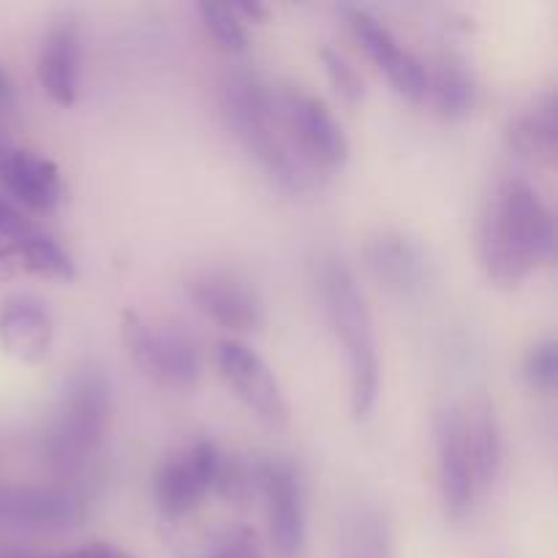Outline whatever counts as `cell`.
Instances as JSON below:
<instances>
[{"instance_id": "44dd1931", "label": "cell", "mask_w": 558, "mask_h": 558, "mask_svg": "<svg viewBox=\"0 0 558 558\" xmlns=\"http://www.w3.org/2000/svg\"><path fill=\"white\" fill-rule=\"evenodd\" d=\"M3 276H38L65 281L76 276V267L58 240L33 232L0 248V278Z\"/></svg>"}, {"instance_id": "cb8c5ba5", "label": "cell", "mask_w": 558, "mask_h": 558, "mask_svg": "<svg viewBox=\"0 0 558 558\" xmlns=\"http://www.w3.org/2000/svg\"><path fill=\"white\" fill-rule=\"evenodd\" d=\"M523 379L529 381V387L537 392H550L558 385V347L556 338H543V341L532 343L523 357Z\"/></svg>"}, {"instance_id": "ba28073f", "label": "cell", "mask_w": 558, "mask_h": 558, "mask_svg": "<svg viewBox=\"0 0 558 558\" xmlns=\"http://www.w3.org/2000/svg\"><path fill=\"white\" fill-rule=\"evenodd\" d=\"M283 123L300 156L316 169L341 167L349 158V136L336 114L322 98L303 87H287L278 93Z\"/></svg>"}, {"instance_id": "484cf974", "label": "cell", "mask_w": 558, "mask_h": 558, "mask_svg": "<svg viewBox=\"0 0 558 558\" xmlns=\"http://www.w3.org/2000/svg\"><path fill=\"white\" fill-rule=\"evenodd\" d=\"M319 60H322V65H325L327 80H330V85L341 93V98H347L349 104H357L360 98L365 96L363 76L357 74V69H354V65L349 63L341 52H336L332 47H322Z\"/></svg>"}, {"instance_id": "ac0fdd59", "label": "cell", "mask_w": 558, "mask_h": 558, "mask_svg": "<svg viewBox=\"0 0 558 558\" xmlns=\"http://www.w3.org/2000/svg\"><path fill=\"white\" fill-rule=\"evenodd\" d=\"M505 142L518 158L534 163H554L558 147V98L556 90L534 96L505 125Z\"/></svg>"}, {"instance_id": "8992f818", "label": "cell", "mask_w": 558, "mask_h": 558, "mask_svg": "<svg viewBox=\"0 0 558 558\" xmlns=\"http://www.w3.org/2000/svg\"><path fill=\"white\" fill-rule=\"evenodd\" d=\"M221 461L223 452L210 439H196L163 458L153 474V499L161 515L183 518L196 510L202 499L216 490Z\"/></svg>"}, {"instance_id": "2e32d148", "label": "cell", "mask_w": 558, "mask_h": 558, "mask_svg": "<svg viewBox=\"0 0 558 558\" xmlns=\"http://www.w3.org/2000/svg\"><path fill=\"white\" fill-rule=\"evenodd\" d=\"M54 343L52 311L33 294H14L0 305V349L20 363L47 360Z\"/></svg>"}, {"instance_id": "603a6c76", "label": "cell", "mask_w": 558, "mask_h": 558, "mask_svg": "<svg viewBox=\"0 0 558 558\" xmlns=\"http://www.w3.org/2000/svg\"><path fill=\"white\" fill-rule=\"evenodd\" d=\"M196 9H199L207 36L216 41L218 49H223L229 54L243 52L245 44H248V33H245V22L234 14L232 3H210V0H202Z\"/></svg>"}, {"instance_id": "7402d4cb", "label": "cell", "mask_w": 558, "mask_h": 558, "mask_svg": "<svg viewBox=\"0 0 558 558\" xmlns=\"http://www.w3.org/2000/svg\"><path fill=\"white\" fill-rule=\"evenodd\" d=\"M341 558H392V529L385 510L357 505L347 512L338 537Z\"/></svg>"}, {"instance_id": "6da1fadb", "label": "cell", "mask_w": 558, "mask_h": 558, "mask_svg": "<svg viewBox=\"0 0 558 558\" xmlns=\"http://www.w3.org/2000/svg\"><path fill=\"white\" fill-rule=\"evenodd\" d=\"M556 251V221L526 178H505L488 196L477 227L485 276L499 287L526 281Z\"/></svg>"}, {"instance_id": "7a4b0ae2", "label": "cell", "mask_w": 558, "mask_h": 558, "mask_svg": "<svg viewBox=\"0 0 558 558\" xmlns=\"http://www.w3.org/2000/svg\"><path fill=\"white\" fill-rule=\"evenodd\" d=\"M221 109L234 136L272 180L292 191L314 185L319 169L300 156L283 123L278 93L256 71L229 69L221 76Z\"/></svg>"}, {"instance_id": "e0dca14e", "label": "cell", "mask_w": 558, "mask_h": 558, "mask_svg": "<svg viewBox=\"0 0 558 558\" xmlns=\"http://www.w3.org/2000/svg\"><path fill=\"white\" fill-rule=\"evenodd\" d=\"M82 44L74 20H54L38 47V80L54 104L71 107L80 96Z\"/></svg>"}, {"instance_id": "8fae6325", "label": "cell", "mask_w": 558, "mask_h": 558, "mask_svg": "<svg viewBox=\"0 0 558 558\" xmlns=\"http://www.w3.org/2000/svg\"><path fill=\"white\" fill-rule=\"evenodd\" d=\"M189 298L216 325L232 332L256 330L265 319V305L248 278L227 267H207L189 278Z\"/></svg>"}, {"instance_id": "9a60e30c", "label": "cell", "mask_w": 558, "mask_h": 558, "mask_svg": "<svg viewBox=\"0 0 558 558\" xmlns=\"http://www.w3.org/2000/svg\"><path fill=\"white\" fill-rule=\"evenodd\" d=\"M87 512V496L65 485L0 488V521L33 529L74 526Z\"/></svg>"}, {"instance_id": "5bb4252c", "label": "cell", "mask_w": 558, "mask_h": 558, "mask_svg": "<svg viewBox=\"0 0 558 558\" xmlns=\"http://www.w3.org/2000/svg\"><path fill=\"white\" fill-rule=\"evenodd\" d=\"M365 262L381 287L401 298H417L428 289L430 259L423 245L398 229H381L363 248Z\"/></svg>"}, {"instance_id": "4fadbf2b", "label": "cell", "mask_w": 558, "mask_h": 558, "mask_svg": "<svg viewBox=\"0 0 558 558\" xmlns=\"http://www.w3.org/2000/svg\"><path fill=\"white\" fill-rule=\"evenodd\" d=\"M0 189L31 210L49 213L63 202L65 180L52 158L0 136Z\"/></svg>"}, {"instance_id": "4316f807", "label": "cell", "mask_w": 558, "mask_h": 558, "mask_svg": "<svg viewBox=\"0 0 558 558\" xmlns=\"http://www.w3.org/2000/svg\"><path fill=\"white\" fill-rule=\"evenodd\" d=\"M33 232H36V229H33L31 218H27L25 213L14 205V202H9L5 196H0V234L9 240H20V238H27V234H33Z\"/></svg>"}, {"instance_id": "5b68a950", "label": "cell", "mask_w": 558, "mask_h": 558, "mask_svg": "<svg viewBox=\"0 0 558 558\" xmlns=\"http://www.w3.org/2000/svg\"><path fill=\"white\" fill-rule=\"evenodd\" d=\"M120 330L136 368L169 390H191L202 376V354L194 338L178 325H156L136 311L120 316Z\"/></svg>"}, {"instance_id": "83f0119b", "label": "cell", "mask_w": 558, "mask_h": 558, "mask_svg": "<svg viewBox=\"0 0 558 558\" xmlns=\"http://www.w3.org/2000/svg\"><path fill=\"white\" fill-rule=\"evenodd\" d=\"M52 558H136L134 554H129L125 548H118L112 543H87L82 548L65 550V554L52 556Z\"/></svg>"}, {"instance_id": "3957f363", "label": "cell", "mask_w": 558, "mask_h": 558, "mask_svg": "<svg viewBox=\"0 0 558 558\" xmlns=\"http://www.w3.org/2000/svg\"><path fill=\"white\" fill-rule=\"evenodd\" d=\"M319 289L327 319L347 354L349 407L354 417L363 420L374 412L379 398V349H376L374 319L354 272L336 256L322 262Z\"/></svg>"}, {"instance_id": "d4e9b609", "label": "cell", "mask_w": 558, "mask_h": 558, "mask_svg": "<svg viewBox=\"0 0 558 558\" xmlns=\"http://www.w3.org/2000/svg\"><path fill=\"white\" fill-rule=\"evenodd\" d=\"M207 558H262L259 537L245 523H229L210 537Z\"/></svg>"}, {"instance_id": "f1b7e54d", "label": "cell", "mask_w": 558, "mask_h": 558, "mask_svg": "<svg viewBox=\"0 0 558 558\" xmlns=\"http://www.w3.org/2000/svg\"><path fill=\"white\" fill-rule=\"evenodd\" d=\"M232 9L243 22H265L270 16V9L259 0H238V3H232Z\"/></svg>"}, {"instance_id": "30bf717a", "label": "cell", "mask_w": 558, "mask_h": 558, "mask_svg": "<svg viewBox=\"0 0 558 558\" xmlns=\"http://www.w3.org/2000/svg\"><path fill=\"white\" fill-rule=\"evenodd\" d=\"M341 14L347 25L352 27L354 38L363 44L368 58L374 60L376 69L387 76L392 87L409 101H423L425 98V63L403 47L401 38L365 5L343 3Z\"/></svg>"}, {"instance_id": "7c38bea8", "label": "cell", "mask_w": 558, "mask_h": 558, "mask_svg": "<svg viewBox=\"0 0 558 558\" xmlns=\"http://www.w3.org/2000/svg\"><path fill=\"white\" fill-rule=\"evenodd\" d=\"M436 466H439V490L447 515L452 521H463L472 515L480 490L458 401L447 403L436 417Z\"/></svg>"}, {"instance_id": "ffe728a7", "label": "cell", "mask_w": 558, "mask_h": 558, "mask_svg": "<svg viewBox=\"0 0 558 558\" xmlns=\"http://www.w3.org/2000/svg\"><path fill=\"white\" fill-rule=\"evenodd\" d=\"M463 420V434H466L469 456H472L474 480H477L480 496L488 494L496 483L501 469V430L496 420V409L485 392L469 396L458 401Z\"/></svg>"}, {"instance_id": "9c48e42d", "label": "cell", "mask_w": 558, "mask_h": 558, "mask_svg": "<svg viewBox=\"0 0 558 558\" xmlns=\"http://www.w3.org/2000/svg\"><path fill=\"white\" fill-rule=\"evenodd\" d=\"M216 363L229 390L248 407V412H254L267 425L287 423V396H283L272 368L256 349H251L245 341H238V338H227V341L218 343Z\"/></svg>"}, {"instance_id": "d6986e66", "label": "cell", "mask_w": 558, "mask_h": 558, "mask_svg": "<svg viewBox=\"0 0 558 558\" xmlns=\"http://www.w3.org/2000/svg\"><path fill=\"white\" fill-rule=\"evenodd\" d=\"M425 96L447 120L466 118L477 107V80L469 60L456 47H445L434 54L425 69Z\"/></svg>"}, {"instance_id": "52a82bcc", "label": "cell", "mask_w": 558, "mask_h": 558, "mask_svg": "<svg viewBox=\"0 0 558 558\" xmlns=\"http://www.w3.org/2000/svg\"><path fill=\"white\" fill-rule=\"evenodd\" d=\"M256 490L265 499L267 532L276 554L298 558L305 545V485L289 458L256 463Z\"/></svg>"}, {"instance_id": "f546056e", "label": "cell", "mask_w": 558, "mask_h": 558, "mask_svg": "<svg viewBox=\"0 0 558 558\" xmlns=\"http://www.w3.org/2000/svg\"><path fill=\"white\" fill-rule=\"evenodd\" d=\"M14 107V82H11L9 71L0 65V112H9Z\"/></svg>"}, {"instance_id": "277c9868", "label": "cell", "mask_w": 558, "mask_h": 558, "mask_svg": "<svg viewBox=\"0 0 558 558\" xmlns=\"http://www.w3.org/2000/svg\"><path fill=\"white\" fill-rule=\"evenodd\" d=\"M112 387L98 365H82L65 381L52 423L44 434V456L58 472H82L107 439Z\"/></svg>"}]
</instances>
